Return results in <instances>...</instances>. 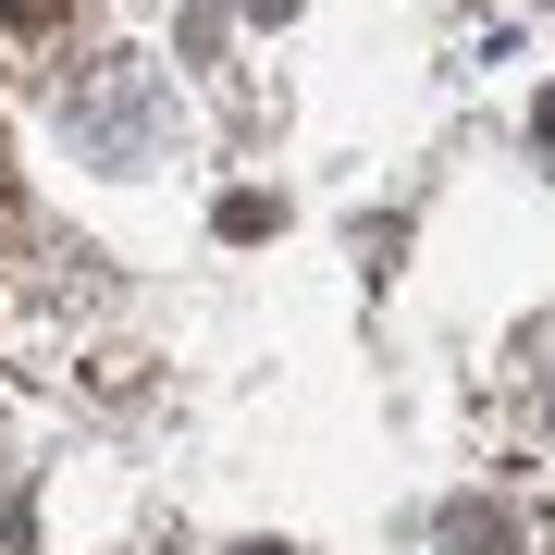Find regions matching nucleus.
I'll return each mask as SVG.
<instances>
[{
  "label": "nucleus",
  "mask_w": 555,
  "mask_h": 555,
  "mask_svg": "<svg viewBox=\"0 0 555 555\" xmlns=\"http://www.w3.org/2000/svg\"><path fill=\"white\" fill-rule=\"evenodd\" d=\"M444 543H469V555H506V518H494V506H456V518H444Z\"/></svg>",
  "instance_id": "f257e3e1"
},
{
  "label": "nucleus",
  "mask_w": 555,
  "mask_h": 555,
  "mask_svg": "<svg viewBox=\"0 0 555 555\" xmlns=\"http://www.w3.org/2000/svg\"><path fill=\"white\" fill-rule=\"evenodd\" d=\"M62 13H75V0H0V25H13V38H50Z\"/></svg>",
  "instance_id": "f03ea898"
},
{
  "label": "nucleus",
  "mask_w": 555,
  "mask_h": 555,
  "mask_svg": "<svg viewBox=\"0 0 555 555\" xmlns=\"http://www.w3.org/2000/svg\"><path fill=\"white\" fill-rule=\"evenodd\" d=\"M247 555H284V543H247Z\"/></svg>",
  "instance_id": "7ed1b4c3"
}]
</instances>
